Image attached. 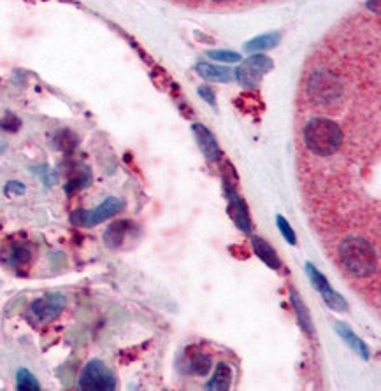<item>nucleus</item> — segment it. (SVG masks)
Returning a JSON list of instances; mask_svg holds the SVG:
<instances>
[{"instance_id":"f257e3e1","label":"nucleus","mask_w":381,"mask_h":391,"mask_svg":"<svg viewBox=\"0 0 381 391\" xmlns=\"http://www.w3.org/2000/svg\"><path fill=\"white\" fill-rule=\"evenodd\" d=\"M302 142L306 150L315 157L330 158L339 153L345 144V130L330 118L315 116L304 125Z\"/></svg>"},{"instance_id":"f03ea898","label":"nucleus","mask_w":381,"mask_h":391,"mask_svg":"<svg viewBox=\"0 0 381 391\" xmlns=\"http://www.w3.org/2000/svg\"><path fill=\"white\" fill-rule=\"evenodd\" d=\"M339 260L353 278H369L378 267V256L367 239L348 237L339 244Z\"/></svg>"},{"instance_id":"7ed1b4c3","label":"nucleus","mask_w":381,"mask_h":391,"mask_svg":"<svg viewBox=\"0 0 381 391\" xmlns=\"http://www.w3.org/2000/svg\"><path fill=\"white\" fill-rule=\"evenodd\" d=\"M77 386L83 391H113L116 388V377L106 363L90 360L79 375Z\"/></svg>"},{"instance_id":"20e7f679","label":"nucleus","mask_w":381,"mask_h":391,"mask_svg":"<svg viewBox=\"0 0 381 391\" xmlns=\"http://www.w3.org/2000/svg\"><path fill=\"white\" fill-rule=\"evenodd\" d=\"M123 209V200L116 197H107L106 200L102 202L101 206H97L92 211H85V209H77L70 214V223L77 226H95L98 223L106 221V219L113 218L114 214H118Z\"/></svg>"},{"instance_id":"39448f33","label":"nucleus","mask_w":381,"mask_h":391,"mask_svg":"<svg viewBox=\"0 0 381 391\" xmlns=\"http://www.w3.org/2000/svg\"><path fill=\"white\" fill-rule=\"evenodd\" d=\"M272 67H274V62L271 58L264 57V55H255L243 62L239 69L235 70V77L244 88H257L265 74L272 70Z\"/></svg>"},{"instance_id":"423d86ee","label":"nucleus","mask_w":381,"mask_h":391,"mask_svg":"<svg viewBox=\"0 0 381 391\" xmlns=\"http://www.w3.org/2000/svg\"><path fill=\"white\" fill-rule=\"evenodd\" d=\"M65 309V297L60 293H51L36 299L30 306V311L41 323H49L57 319Z\"/></svg>"},{"instance_id":"0eeeda50","label":"nucleus","mask_w":381,"mask_h":391,"mask_svg":"<svg viewBox=\"0 0 381 391\" xmlns=\"http://www.w3.org/2000/svg\"><path fill=\"white\" fill-rule=\"evenodd\" d=\"M132 230H134V223L129 221V219L111 223L106 228V232H104V244H106L109 250H118V247H122L127 235Z\"/></svg>"},{"instance_id":"6e6552de","label":"nucleus","mask_w":381,"mask_h":391,"mask_svg":"<svg viewBox=\"0 0 381 391\" xmlns=\"http://www.w3.org/2000/svg\"><path fill=\"white\" fill-rule=\"evenodd\" d=\"M194 130V135L199 142V148L202 150V153L206 154L207 160H218L220 158V148H218V142H216L215 135H213L209 130L206 129L204 125H194L192 126Z\"/></svg>"},{"instance_id":"1a4fd4ad","label":"nucleus","mask_w":381,"mask_h":391,"mask_svg":"<svg viewBox=\"0 0 381 391\" xmlns=\"http://www.w3.org/2000/svg\"><path fill=\"white\" fill-rule=\"evenodd\" d=\"M195 70L206 81H215V83H228V81H232L235 77V72L232 69H228V67H218V65L206 64V62L197 64Z\"/></svg>"},{"instance_id":"9d476101","label":"nucleus","mask_w":381,"mask_h":391,"mask_svg":"<svg viewBox=\"0 0 381 391\" xmlns=\"http://www.w3.org/2000/svg\"><path fill=\"white\" fill-rule=\"evenodd\" d=\"M252 247L253 253H255L257 256L269 267V269H280L281 260L278 258L274 247H272L265 239L252 237Z\"/></svg>"},{"instance_id":"9b49d317","label":"nucleus","mask_w":381,"mask_h":391,"mask_svg":"<svg viewBox=\"0 0 381 391\" xmlns=\"http://www.w3.org/2000/svg\"><path fill=\"white\" fill-rule=\"evenodd\" d=\"M228 214H231V218L234 219L235 225H237V228H241L246 234L252 232V221H250V216H248L246 206H244V202L235 193L231 195V209H228Z\"/></svg>"},{"instance_id":"f8f14e48","label":"nucleus","mask_w":381,"mask_h":391,"mask_svg":"<svg viewBox=\"0 0 381 391\" xmlns=\"http://www.w3.org/2000/svg\"><path fill=\"white\" fill-rule=\"evenodd\" d=\"M336 332L341 335V339L345 340L346 344H348L350 347H352L353 351L357 353V355H360L364 360H369L371 358V351H369V346L364 342V340H360L357 337V335L353 334L352 330H350V327H346L345 323H336Z\"/></svg>"},{"instance_id":"ddd939ff","label":"nucleus","mask_w":381,"mask_h":391,"mask_svg":"<svg viewBox=\"0 0 381 391\" xmlns=\"http://www.w3.org/2000/svg\"><path fill=\"white\" fill-rule=\"evenodd\" d=\"M290 302H292V307H293V311H295L297 321H299L300 328H302V330H304L308 335L315 334V328H313L311 314H309V311H308V307H306L304 300L300 299L299 293H297L295 290H290Z\"/></svg>"},{"instance_id":"4468645a","label":"nucleus","mask_w":381,"mask_h":391,"mask_svg":"<svg viewBox=\"0 0 381 391\" xmlns=\"http://www.w3.org/2000/svg\"><path fill=\"white\" fill-rule=\"evenodd\" d=\"M232 383V368L228 367L227 363H218L213 379L206 384V390L209 391H227L231 390Z\"/></svg>"},{"instance_id":"2eb2a0df","label":"nucleus","mask_w":381,"mask_h":391,"mask_svg":"<svg viewBox=\"0 0 381 391\" xmlns=\"http://www.w3.org/2000/svg\"><path fill=\"white\" fill-rule=\"evenodd\" d=\"M280 39H281V36L278 32L264 33V36L255 37V39L250 40V42H248V44L244 46V49H246L248 53L267 51V49L276 48V46H278V42H280Z\"/></svg>"},{"instance_id":"dca6fc26","label":"nucleus","mask_w":381,"mask_h":391,"mask_svg":"<svg viewBox=\"0 0 381 391\" xmlns=\"http://www.w3.org/2000/svg\"><path fill=\"white\" fill-rule=\"evenodd\" d=\"M320 295H321V299H324V302L327 304L328 309H332V311H337V312L348 311V302H346V300L343 299V297H341V295L337 293L332 286H328L327 290L321 291Z\"/></svg>"},{"instance_id":"f3484780","label":"nucleus","mask_w":381,"mask_h":391,"mask_svg":"<svg viewBox=\"0 0 381 391\" xmlns=\"http://www.w3.org/2000/svg\"><path fill=\"white\" fill-rule=\"evenodd\" d=\"M16 390L20 391H39L41 384L37 381L36 375L27 368H20L16 372Z\"/></svg>"},{"instance_id":"a211bd4d","label":"nucleus","mask_w":381,"mask_h":391,"mask_svg":"<svg viewBox=\"0 0 381 391\" xmlns=\"http://www.w3.org/2000/svg\"><path fill=\"white\" fill-rule=\"evenodd\" d=\"M211 367H213L211 358H209L207 355H204V353H200V351H197V353H194V355H192V360H190L192 374L204 377V375L209 374Z\"/></svg>"},{"instance_id":"6ab92c4d","label":"nucleus","mask_w":381,"mask_h":391,"mask_svg":"<svg viewBox=\"0 0 381 391\" xmlns=\"http://www.w3.org/2000/svg\"><path fill=\"white\" fill-rule=\"evenodd\" d=\"M30 258H32V251H30L29 246L25 244H14L11 247V253H9V262L12 265H25L29 263Z\"/></svg>"},{"instance_id":"aec40b11","label":"nucleus","mask_w":381,"mask_h":391,"mask_svg":"<svg viewBox=\"0 0 381 391\" xmlns=\"http://www.w3.org/2000/svg\"><path fill=\"white\" fill-rule=\"evenodd\" d=\"M306 274H308V278H309V281H311V284H313V288H317L318 291H324V290H327L330 284H328V281H327V278H325L324 274H321L320 271H318L317 267L313 265V263H306Z\"/></svg>"},{"instance_id":"412c9836","label":"nucleus","mask_w":381,"mask_h":391,"mask_svg":"<svg viewBox=\"0 0 381 391\" xmlns=\"http://www.w3.org/2000/svg\"><path fill=\"white\" fill-rule=\"evenodd\" d=\"M276 225H278V228H280L281 235L285 237V241L288 242V244H292V246H295L297 244V237H295V232H293V228L290 226V223L287 221V219L281 216V214H278L276 216Z\"/></svg>"},{"instance_id":"4be33fe9","label":"nucleus","mask_w":381,"mask_h":391,"mask_svg":"<svg viewBox=\"0 0 381 391\" xmlns=\"http://www.w3.org/2000/svg\"><path fill=\"white\" fill-rule=\"evenodd\" d=\"M207 57H211L213 60L218 62H228V64H234V62H239L241 57L239 53L235 51H209Z\"/></svg>"},{"instance_id":"5701e85b","label":"nucleus","mask_w":381,"mask_h":391,"mask_svg":"<svg viewBox=\"0 0 381 391\" xmlns=\"http://www.w3.org/2000/svg\"><path fill=\"white\" fill-rule=\"evenodd\" d=\"M0 125H2V129L14 132V130H18V126H20V120H18L16 116H12V114H8L4 121H0Z\"/></svg>"},{"instance_id":"b1692460","label":"nucleus","mask_w":381,"mask_h":391,"mask_svg":"<svg viewBox=\"0 0 381 391\" xmlns=\"http://www.w3.org/2000/svg\"><path fill=\"white\" fill-rule=\"evenodd\" d=\"M5 195H23L25 193V186L18 181H11L5 186Z\"/></svg>"},{"instance_id":"393cba45","label":"nucleus","mask_w":381,"mask_h":391,"mask_svg":"<svg viewBox=\"0 0 381 391\" xmlns=\"http://www.w3.org/2000/svg\"><path fill=\"white\" fill-rule=\"evenodd\" d=\"M199 93L202 95L204 98L207 100V104H211L213 107L216 105V102H215V93H213V90L211 88H207V86H204V88H199Z\"/></svg>"},{"instance_id":"a878e982","label":"nucleus","mask_w":381,"mask_h":391,"mask_svg":"<svg viewBox=\"0 0 381 391\" xmlns=\"http://www.w3.org/2000/svg\"><path fill=\"white\" fill-rule=\"evenodd\" d=\"M216 2H225V0H216Z\"/></svg>"}]
</instances>
